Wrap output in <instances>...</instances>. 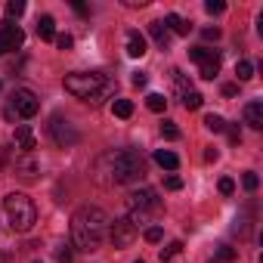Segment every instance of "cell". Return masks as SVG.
Instances as JSON below:
<instances>
[{"instance_id": "obj_1", "label": "cell", "mask_w": 263, "mask_h": 263, "mask_svg": "<svg viewBox=\"0 0 263 263\" xmlns=\"http://www.w3.org/2000/svg\"><path fill=\"white\" fill-rule=\"evenodd\" d=\"M105 235H108V217H105L102 208L84 204V208L74 211V217H71V241H74L78 251H84V254L99 251Z\"/></svg>"}, {"instance_id": "obj_2", "label": "cell", "mask_w": 263, "mask_h": 263, "mask_svg": "<svg viewBox=\"0 0 263 263\" xmlns=\"http://www.w3.org/2000/svg\"><path fill=\"white\" fill-rule=\"evenodd\" d=\"M96 174L105 186H121V183H137L146 174V161L140 152L134 149H118V152H105L96 161Z\"/></svg>"}, {"instance_id": "obj_3", "label": "cell", "mask_w": 263, "mask_h": 263, "mask_svg": "<svg viewBox=\"0 0 263 263\" xmlns=\"http://www.w3.org/2000/svg\"><path fill=\"white\" fill-rule=\"evenodd\" d=\"M65 90L78 99H87V102H99L102 96L111 93V81L102 74V71H74L65 78Z\"/></svg>"}, {"instance_id": "obj_4", "label": "cell", "mask_w": 263, "mask_h": 263, "mask_svg": "<svg viewBox=\"0 0 263 263\" xmlns=\"http://www.w3.org/2000/svg\"><path fill=\"white\" fill-rule=\"evenodd\" d=\"M4 214H7L13 232H28L37 223V208L25 192H10L4 198Z\"/></svg>"}, {"instance_id": "obj_5", "label": "cell", "mask_w": 263, "mask_h": 263, "mask_svg": "<svg viewBox=\"0 0 263 263\" xmlns=\"http://www.w3.org/2000/svg\"><path fill=\"white\" fill-rule=\"evenodd\" d=\"M161 211V201H158V192L155 189H137L134 195L127 198V220L134 226H143L152 220V214Z\"/></svg>"}, {"instance_id": "obj_6", "label": "cell", "mask_w": 263, "mask_h": 263, "mask_svg": "<svg viewBox=\"0 0 263 263\" xmlns=\"http://www.w3.org/2000/svg\"><path fill=\"white\" fill-rule=\"evenodd\" d=\"M41 108V99L28 90V87H19L10 93V108H7V118H34Z\"/></svg>"}, {"instance_id": "obj_7", "label": "cell", "mask_w": 263, "mask_h": 263, "mask_svg": "<svg viewBox=\"0 0 263 263\" xmlns=\"http://www.w3.org/2000/svg\"><path fill=\"white\" fill-rule=\"evenodd\" d=\"M189 59L198 62V74H201L204 81H214V78H217V71H220V53H217V50L195 47V50H189Z\"/></svg>"}, {"instance_id": "obj_8", "label": "cell", "mask_w": 263, "mask_h": 263, "mask_svg": "<svg viewBox=\"0 0 263 263\" xmlns=\"http://www.w3.org/2000/svg\"><path fill=\"white\" fill-rule=\"evenodd\" d=\"M108 235H111V245L124 251V248H130V245L137 241V226L130 223L127 217H124V220H115V223H108Z\"/></svg>"}, {"instance_id": "obj_9", "label": "cell", "mask_w": 263, "mask_h": 263, "mask_svg": "<svg viewBox=\"0 0 263 263\" xmlns=\"http://www.w3.org/2000/svg\"><path fill=\"white\" fill-rule=\"evenodd\" d=\"M22 44H25V31H22L19 25H13V22H4V25H0V56L19 50Z\"/></svg>"}, {"instance_id": "obj_10", "label": "cell", "mask_w": 263, "mask_h": 263, "mask_svg": "<svg viewBox=\"0 0 263 263\" xmlns=\"http://www.w3.org/2000/svg\"><path fill=\"white\" fill-rule=\"evenodd\" d=\"M50 130H53V140H56L62 149H68V146H74V143L81 140V137H78V130L71 127V121H65L62 115H56V118H53Z\"/></svg>"}, {"instance_id": "obj_11", "label": "cell", "mask_w": 263, "mask_h": 263, "mask_svg": "<svg viewBox=\"0 0 263 263\" xmlns=\"http://www.w3.org/2000/svg\"><path fill=\"white\" fill-rule=\"evenodd\" d=\"M16 146H19L25 155H31V152L37 149V140H34V134H31L28 124H19V127H16Z\"/></svg>"}, {"instance_id": "obj_12", "label": "cell", "mask_w": 263, "mask_h": 263, "mask_svg": "<svg viewBox=\"0 0 263 263\" xmlns=\"http://www.w3.org/2000/svg\"><path fill=\"white\" fill-rule=\"evenodd\" d=\"M245 124L251 127V130H263V102H248L245 105Z\"/></svg>"}, {"instance_id": "obj_13", "label": "cell", "mask_w": 263, "mask_h": 263, "mask_svg": "<svg viewBox=\"0 0 263 263\" xmlns=\"http://www.w3.org/2000/svg\"><path fill=\"white\" fill-rule=\"evenodd\" d=\"M127 56L130 59H143L146 56V37L140 31H130L127 34Z\"/></svg>"}, {"instance_id": "obj_14", "label": "cell", "mask_w": 263, "mask_h": 263, "mask_svg": "<svg viewBox=\"0 0 263 263\" xmlns=\"http://www.w3.org/2000/svg\"><path fill=\"white\" fill-rule=\"evenodd\" d=\"M16 174H19L22 180H34V174H37V161H34L31 155L16 158Z\"/></svg>"}, {"instance_id": "obj_15", "label": "cell", "mask_w": 263, "mask_h": 263, "mask_svg": "<svg viewBox=\"0 0 263 263\" xmlns=\"http://www.w3.org/2000/svg\"><path fill=\"white\" fill-rule=\"evenodd\" d=\"M37 34H41V41H56V19L53 16H41L37 19Z\"/></svg>"}, {"instance_id": "obj_16", "label": "cell", "mask_w": 263, "mask_h": 263, "mask_svg": "<svg viewBox=\"0 0 263 263\" xmlns=\"http://www.w3.org/2000/svg\"><path fill=\"white\" fill-rule=\"evenodd\" d=\"M149 34L155 37V44H158L161 50H167V44H171V31L164 28V22H149Z\"/></svg>"}, {"instance_id": "obj_17", "label": "cell", "mask_w": 263, "mask_h": 263, "mask_svg": "<svg viewBox=\"0 0 263 263\" xmlns=\"http://www.w3.org/2000/svg\"><path fill=\"white\" fill-rule=\"evenodd\" d=\"M164 28L183 37V34H189V28H192V25H189V22H186L183 16H177V13H171V16H167V25H164Z\"/></svg>"}, {"instance_id": "obj_18", "label": "cell", "mask_w": 263, "mask_h": 263, "mask_svg": "<svg viewBox=\"0 0 263 263\" xmlns=\"http://www.w3.org/2000/svg\"><path fill=\"white\" fill-rule=\"evenodd\" d=\"M155 161H158L164 171H177V167H180V158H177L171 149H158V152H155Z\"/></svg>"}, {"instance_id": "obj_19", "label": "cell", "mask_w": 263, "mask_h": 263, "mask_svg": "<svg viewBox=\"0 0 263 263\" xmlns=\"http://www.w3.org/2000/svg\"><path fill=\"white\" fill-rule=\"evenodd\" d=\"M171 78H174V90H177V96H180V99H183V96H186V93H189V90H192V87H189V84H186V74H183V71H180V68H174V71H171Z\"/></svg>"}, {"instance_id": "obj_20", "label": "cell", "mask_w": 263, "mask_h": 263, "mask_svg": "<svg viewBox=\"0 0 263 263\" xmlns=\"http://www.w3.org/2000/svg\"><path fill=\"white\" fill-rule=\"evenodd\" d=\"M111 111H115L118 118H130V115H134V102H130V99H115Z\"/></svg>"}, {"instance_id": "obj_21", "label": "cell", "mask_w": 263, "mask_h": 263, "mask_svg": "<svg viewBox=\"0 0 263 263\" xmlns=\"http://www.w3.org/2000/svg\"><path fill=\"white\" fill-rule=\"evenodd\" d=\"M201 102H204V96H201L198 90H189V93L183 96V105H186L189 111H195V108H201Z\"/></svg>"}, {"instance_id": "obj_22", "label": "cell", "mask_w": 263, "mask_h": 263, "mask_svg": "<svg viewBox=\"0 0 263 263\" xmlns=\"http://www.w3.org/2000/svg\"><path fill=\"white\" fill-rule=\"evenodd\" d=\"M146 105H149V111H164L167 108V99L161 93H149L146 96Z\"/></svg>"}, {"instance_id": "obj_23", "label": "cell", "mask_w": 263, "mask_h": 263, "mask_svg": "<svg viewBox=\"0 0 263 263\" xmlns=\"http://www.w3.org/2000/svg\"><path fill=\"white\" fill-rule=\"evenodd\" d=\"M235 74H238V81H251V78H254V65H251L248 59H238V65H235Z\"/></svg>"}, {"instance_id": "obj_24", "label": "cell", "mask_w": 263, "mask_h": 263, "mask_svg": "<svg viewBox=\"0 0 263 263\" xmlns=\"http://www.w3.org/2000/svg\"><path fill=\"white\" fill-rule=\"evenodd\" d=\"M204 127L211 130V134H220V130H226V121H223L220 115H208V118H204Z\"/></svg>"}, {"instance_id": "obj_25", "label": "cell", "mask_w": 263, "mask_h": 263, "mask_svg": "<svg viewBox=\"0 0 263 263\" xmlns=\"http://www.w3.org/2000/svg\"><path fill=\"white\" fill-rule=\"evenodd\" d=\"M180 251H183V241H171V245L161 251V263H171V260H174Z\"/></svg>"}, {"instance_id": "obj_26", "label": "cell", "mask_w": 263, "mask_h": 263, "mask_svg": "<svg viewBox=\"0 0 263 263\" xmlns=\"http://www.w3.org/2000/svg\"><path fill=\"white\" fill-rule=\"evenodd\" d=\"M161 137H164V140H180V127H177L174 121H164V124H161Z\"/></svg>"}, {"instance_id": "obj_27", "label": "cell", "mask_w": 263, "mask_h": 263, "mask_svg": "<svg viewBox=\"0 0 263 263\" xmlns=\"http://www.w3.org/2000/svg\"><path fill=\"white\" fill-rule=\"evenodd\" d=\"M25 13V4H22V0H10V4H7V16L10 19H19Z\"/></svg>"}, {"instance_id": "obj_28", "label": "cell", "mask_w": 263, "mask_h": 263, "mask_svg": "<svg viewBox=\"0 0 263 263\" xmlns=\"http://www.w3.org/2000/svg\"><path fill=\"white\" fill-rule=\"evenodd\" d=\"M241 183H245V189H248V192H254V189L260 186V177H257L254 171H245V177H241Z\"/></svg>"}, {"instance_id": "obj_29", "label": "cell", "mask_w": 263, "mask_h": 263, "mask_svg": "<svg viewBox=\"0 0 263 263\" xmlns=\"http://www.w3.org/2000/svg\"><path fill=\"white\" fill-rule=\"evenodd\" d=\"M56 260H59V263H74L71 248H68V245H59V248H56Z\"/></svg>"}, {"instance_id": "obj_30", "label": "cell", "mask_w": 263, "mask_h": 263, "mask_svg": "<svg viewBox=\"0 0 263 263\" xmlns=\"http://www.w3.org/2000/svg\"><path fill=\"white\" fill-rule=\"evenodd\" d=\"M164 238V232H161V226H149L146 229V241H152V245H158Z\"/></svg>"}, {"instance_id": "obj_31", "label": "cell", "mask_w": 263, "mask_h": 263, "mask_svg": "<svg viewBox=\"0 0 263 263\" xmlns=\"http://www.w3.org/2000/svg\"><path fill=\"white\" fill-rule=\"evenodd\" d=\"M204 10H208L211 16H220V13L226 10V4H223V0H208V4H204Z\"/></svg>"}, {"instance_id": "obj_32", "label": "cell", "mask_w": 263, "mask_h": 263, "mask_svg": "<svg viewBox=\"0 0 263 263\" xmlns=\"http://www.w3.org/2000/svg\"><path fill=\"white\" fill-rule=\"evenodd\" d=\"M56 47L59 50H71L74 47V37L71 34H56Z\"/></svg>"}, {"instance_id": "obj_33", "label": "cell", "mask_w": 263, "mask_h": 263, "mask_svg": "<svg viewBox=\"0 0 263 263\" xmlns=\"http://www.w3.org/2000/svg\"><path fill=\"white\" fill-rule=\"evenodd\" d=\"M217 257H220V263H232V260H235V251H232L229 245H223V248L217 251Z\"/></svg>"}, {"instance_id": "obj_34", "label": "cell", "mask_w": 263, "mask_h": 263, "mask_svg": "<svg viewBox=\"0 0 263 263\" xmlns=\"http://www.w3.org/2000/svg\"><path fill=\"white\" fill-rule=\"evenodd\" d=\"M164 189L177 192V189H183V180H180V177H167V180H164Z\"/></svg>"}, {"instance_id": "obj_35", "label": "cell", "mask_w": 263, "mask_h": 263, "mask_svg": "<svg viewBox=\"0 0 263 263\" xmlns=\"http://www.w3.org/2000/svg\"><path fill=\"white\" fill-rule=\"evenodd\" d=\"M220 192H223V195H232V192H235V183H232L229 177H223V180H220Z\"/></svg>"}, {"instance_id": "obj_36", "label": "cell", "mask_w": 263, "mask_h": 263, "mask_svg": "<svg viewBox=\"0 0 263 263\" xmlns=\"http://www.w3.org/2000/svg\"><path fill=\"white\" fill-rule=\"evenodd\" d=\"M201 37H204V41H220V28H204Z\"/></svg>"}, {"instance_id": "obj_37", "label": "cell", "mask_w": 263, "mask_h": 263, "mask_svg": "<svg viewBox=\"0 0 263 263\" xmlns=\"http://www.w3.org/2000/svg\"><path fill=\"white\" fill-rule=\"evenodd\" d=\"M229 143H235V146L241 143V130L238 127H229Z\"/></svg>"}, {"instance_id": "obj_38", "label": "cell", "mask_w": 263, "mask_h": 263, "mask_svg": "<svg viewBox=\"0 0 263 263\" xmlns=\"http://www.w3.org/2000/svg\"><path fill=\"white\" fill-rule=\"evenodd\" d=\"M146 81H149V78H146L143 71H137V74H134V87H146Z\"/></svg>"}, {"instance_id": "obj_39", "label": "cell", "mask_w": 263, "mask_h": 263, "mask_svg": "<svg viewBox=\"0 0 263 263\" xmlns=\"http://www.w3.org/2000/svg\"><path fill=\"white\" fill-rule=\"evenodd\" d=\"M217 158H220V152H217V149H214V146H211V149H208V152H204V161H217Z\"/></svg>"}, {"instance_id": "obj_40", "label": "cell", "mask_w": 263, "mask_h": 263, "mask_svg": "<svg viewBox=\"0 0 263 263\" xmlns=\"http://www.w3.org/2000/svg\"><path fill=\"white\" fill-rule=\"evenodd\" d=\"M235 93H238V87H235V84H226V87H223V96H235Z\"/></svg>"}, {"instance_id": "obj_41", "label": "cell", "mask_w": 263, "mask_h": 263, "mask_svg": "<svg viewBox=\"0 0 263 263\" xmlns=\"http://www.w3.org/2000/svg\"><path fill=\"white\" fill-rule=\"evenodd\" d=\"M34 263H41V260H34Z\"/></svg>"}, {"instance_id": "obj_42", "label": "cell", "mask_w": 263, "mask_h": 263, "mask_svg": "<svg viewBox=\"0 0 263 263\" xmlns=\"http://www.w3.org/2000/svg\"><path fill=\"white\" fill-rule=\"evenodd\" d=\"M140 263H143V260H140Z\"/></svg>"}]
</instances>
